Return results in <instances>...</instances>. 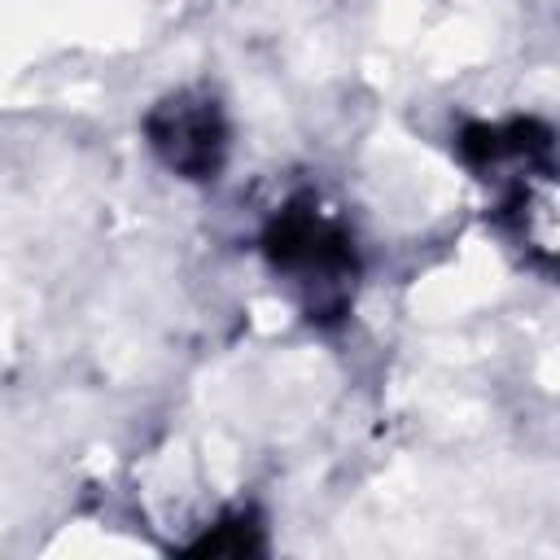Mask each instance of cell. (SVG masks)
<instances>
[{
  "instance_id": "1",
  "label": "cell",
  "mask_w": 560,
  "mask_h": 560,
  "mask_svg": "<svg viewBox=\"0 0 560 560\" xmlns=\"http://www.w3.org/2000/svg\"><path fill=\"white\" fill-rule=\"evenodd\" d=\"M262 254L271 276L311 319H337L350 311L359 280L354 241L341 214L328 210L319 197L284 201L262 232Z\"/></svg>"
},
{
  "instance_id": "3",
  "label": "cell",
  "mask_w": 560,
  "mask_h": 560,
  "mask_svg": "<svg viewBox=\"0 0 560 560\" xmlns=\"http://www.w3.org/2000/svg\"><path fill=\"white\" fill-rule=\"evenodd\" d=\"M144 136L158 162L192 184L214 179L228 162V118H223V105L206 88L166 92L149 109Z\"/></svg>"
},
{
  "instance_id": "2",
  "label": "cell",
  "mask_w": 560,
  "mask_h": 560,
  "mask_svg": "<svg viewBox=\"0 0 560 560\" xmlns=\"http://www.w3.org/2000/svg\"><path fill=\"white\" fill-rule=\"evenodd\" d=\"M464 162L499 197L516 241L547 262L556 249V184H551V131L525 118L477 122L459 136Z\"/></svg>"
}]
</instances>
